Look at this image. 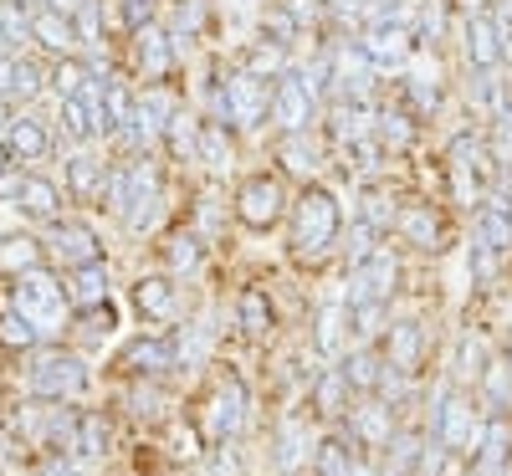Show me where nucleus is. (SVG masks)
<instances>
[{
	"instance_id": "nucleus-1",
	"label": "nucleus",
	"mask_w": 512,
	"mask_h": 476,
	"mask_svg": "<svg viewBox=\"0 0 512 476\" xmlns=\"http://www.w3.org/2000/svg\"><path fill=\"white\" fill-rule=\"evenodd\" d=\"M338 236H344V205H338V195L328 185L308 180L303 190H297L292 210H287V251H292V262H303V267L328 262V256L338 251Z\"/></svg>"
},
{
	"instance_id": "nucleus-2",
	"label": "nucleus",
	"mask_w": 512,
	"mask_h": 476,
	"mask_svg": "<svg viewBox=\"0 0 512 476\" xmlns=\"http://www.w3.org/2000/svg\"><path fill=\"white\" fill-rule=\"evenodd\" d=\"M6 302L31 318L41 328L47 343H62L67 338V323H72V297H67V277L47 262V267H31L21 277H6Z\"/></svg>"
},
{
	"instance_id": "nucleus-3",
	"label": "nucleus",
	"mask_w": 512,
	"mask_h": 476,
	"mask_svg": "<svg viewBox=\"0 0 512 476\" xmlns=\"http://www.w3.org/2000/svg\"><path fill=\"white\" fill-rule=\"evenodd\" d=\"M93 389V364L82 349H62V343H41L26 364V395L52 400V405H77Z\"/></svg>"
},
{
	"instance_id": "nucleus-4",
	"label": "nucleus",
	"mask_w": 512,
	"mask_h": 476,
	"mask_svg": "<svg viewBox=\"0 0 512 476\" xmlns=\"http://www.w3.org/2000/svg\"><path fill=\"white\" fill-rule=\"evenodd\" d=\"M405 287V262L395 246H374L364 262L344 267V297L349 308H359V302H395Z\"/></svg>"
},
{
	"instance_id": "nucleus-5",
	"label": "nucleus",
	"mask_w": 512,
	"mask_h": 476,
	"mask_svg": "<svg viewBox=\"0 0 512 476\" xmlns=\"http://www.w3.org/2000/svg\"><path fill=\"white\" fill-rule=\"evenodd\" d=\"M318 108H323V88L313 82L308 67H287L272 88V123L282 134H308L318 123Z\"/></svg>"
},
{
	"instance_id": "nucleus-6",
	"label": "nucleus",
	"mask_w": 512,
	"mask_h": 476,
	"mask_svg": "<svg viewBox=\"0 0 512 476\" xmlns=\"http://www.w3.org/2000/svg\"><path fill=\"white\" fill-rule=\"evenodd\" d=\"M287 210H292V200H287L282 175L256 169V175H246V180L236 185V221H241L246 231H272V226H282Z\"/></svg>"
},
{
	"instance_id": "nucleus-7",
	"label": "nucleus",
	"mask_w": 512,
	"mask_h": 476,
	"mask_svg": "<svg viewBox=\"0 0 512 476\" xmlns=\"http://www.w3.org/2000/svg\"><path fill=\"white\" fill-rule=\"evenodd\" d=\"M251 425V395H246V379L236 369L216 374V384H210V410H205V436L210 441H241Z\"/></svg>"
},
{
	"instance_id": "nucleus-8",
	"label": "nucleus",
	"mask_w": 512,
	"mask_h": 476,
	"mask_svg": "<svg viewBox=\"0 0 512 476\" xmlns=\"http://www.w3.org/2000/svg\"><path fill=\"white\" fill-rule=\"evenodd\" d=\"M41 246H47V262L57 272H77L88 262H103V236L93 221H82V215H62V221L47 226V236H41Z\"/></svg>"
},
{
	"instance_id": "nucleus-9",
	"label": "nucleus",
	"mask_w": 512,
	"mask_h": 476,
	"mask_svg": "<svg viewBox=\"0 0 512 476\" xmlns=\"http://www.w3.org/2000/svg\"><path fill=\"white\" fill-rule=\"evenodd\" d=\"M338 425H344V436H349L364 456H384V451H390V441H395V430L405 425V415H400L390 400H379V395H359L354 410L338 420Z\"/></svg>"
},
{
	"instance_id": "nucleus-10",
	"label": "nucleus",
	"mask_w": 512,
	"mask_h": 476,
	"mask_svg": "<svg viewBox=\"0 0 512 476\" xmlns=\"http://www.w3.org/2000/svg\"><path fill=\"white\" fill-rule=\"evenodd\" d=\"M57 456L77 461V466H98L113 456V420L108 410H77L72 405V420L62 430V441H57Z\"/></svg>"
},
{
	"instance_id": "nucleus-11",
	"label": "nucleus",
	"mask_w": 512,
	"mask_h": 476,
	"mask_svg": "<svg viewBox=\"0 0 512 476\" xmlns=\"http://www.w3.org/2000/svg\"><path fill=\"white\" fill-rule=\"evenodd\" d=\"M313 451H318L313 420L303 410H282L277 425H272V466H277V476H308Z\"/></svg>"
},
{
	"instance_id": "nucleus-12",
	"label": "nucleus",
	"mask_w": 512,
	"mask_h": 476,
	"mask_svg": "<svg viewBox=\"0 0 512 476\" xmlns=\"http://www.w3.org/2000/svg\"><path fill=\"white\" fill-rule=\"evenodd\" d=\"M395 241H400L405 251H415V256H441L446 241H451V226H446L441 205H431V200H405V205L395 210Z\"/></svg>"
},
{
	"instance_id": "nucleus-13",
	"label": "nucleus",
	"mask_w": 512,
	"mask_h": 476,
	"mask_svg": "<svg viewBox=\"0 0 512 476\" xmlns=\"http://www.w3.org/2000/svg\"><path fill=\"white\" fill-rule=\"evenodd\" d=\"M272 118V88L267 77H256L246 67L226 72V123L236 128V134H256Z\"/></svg>"
},
{
	"instance_id": "nucleus-14",
	"label": "nucleus",
	"mask_w": 512,
	"mask_h": 476,
	"mask_svg": "<svg viewBox=\"0 0 512 476\" xmlns=\"http://www.w3.org/2000/svg\"><path fill=\"white\" fill-rule=\"evenodd\" d=\"M113 369L123 379H169V374H180V359H175V338L169 333H139V338H128Z\"/></svg>"
},
{
	"instance_id": "nucleus-15",
	"label": "nucleus",
	"mask_w": 512,
	"mask_h": 476,
	"mask_svg": "<svg viewBox=\"0 0 512 476\" xmlns=\"http://www.w3.org/2000/svg\"><path fill=\"white\" fill-rule=\"evenodd\" d=\"M379 349H384V359H390L400 374L420 379L425 364H431V328H425V318H415V313L390 318V328H384V338H379Z\"/></svg>"
},
{
	"instance_id": "nucleus-16",
	"label": "nucleus",
	"mask_w": 512,
	"mask_h": 476,
	"mask_svg": "<svg viewBox=\"0 0 512 476\" xmlns=\"http://www.w3.org/2000/svg\"><path fill=\"white\" fill-rule=\"evenodd\" d=\"M128 297H134V313L144 323H154V328H175L185 318V292H180V282L169 277V272L139 277L134 287H128Z\"/></svg>"
},
{
	"instance_id": "nucleus-17",
	"label": "nucleus",
	"mask_w": 512,
	"mask_h": 476,
	"mask_svg": "<svg viewBox=\"0 0 512 476\" xmlns=\"http://www.w3.org/2000/svg\"><path fill=\"white\" fill-rule=\"evenodd\" d=\"M308 328H313V354H318L323 364L344 359V349H349V297H344V287L328 292V297H318Z\"/></svg>"
},
{
	"instance_id": "nucleus-18",
	"label": "nucleus",
	"mask_w": 512,
	"mask_h": 476,
	"mask_svg": "<svg viewBox=\"0 0 512 476\" xmlns=\"http://www.w3.org/2000/svg\"><path fill=\"white\" fill-rule=\"evenodd\" d=\"M128 57H134V72L144 77V88H149V82H164L169 72L180 67L175 41H169V26H159V21H149L144 31L128 36Z\"/></svg>"
},
{
	"instance_id": "nucleus-19",
	"label": "nucleus",
	"mask_w": 512,
	"mask_h": 476,
	"mask_svg": "<svg viewBox=\"0 0 512 476\" xmlns=\"http://www.w3.org/2000/svg\"><path fill=\"white\" fill-rule=\"evenodd\" d=\"M461 57H466V72H497L502 67V36H497L492 11L461 16Z\"/></svg>"
},
{
	"instance_id": "nucleus-20",
	"label": "nucleus",
	"mask_w": 512,
	"mask_h": 476,
	"mask_svg": "<svg viewBox=\"0 0 512 476\" xmlns=\"http://www.w3.org/2000/svg\"><path fill=\"white\" fill-rule=\"evenodd\" d=\"M308 410L323 420V425H338L349 410H354V384H349V374H344V364H323V374L313 379V389H308Z\"/></svg>"
},
{
	"instance_id": "nucleus-21",
	"label": "nucleus",
	"mask_w": 512,
	"mask_h": 476,
	"mask_svg": "<svg viewBox=\"0 0 512 476\" xmlns=\"http://www.w3.org/2000/svg\"><path fill=\"white\" fill-rule=\"evenodd\" d=\"M236 328L246 343H272L277 333V308H272V287L262 282H246L236 292Z\"/></svg>"
},
{
	"instance_id": "nucleus-22",
	"label": "nucleus",
	"mask_w": 512,
	"mask_h": 476,
	"mask_svg": "<svg viewBox=\"0 0 512 476\" xmlns=\"http://www.w3.org/2000/svg\"><path fill=\"white\" fill-rule=\"evenodd\" d=\"M41 93H47V67H41L36 57H26V52H6V57H0V98L26 108Z\"/></svg>"
},
{
	"instance_id": "nucleus-23",
	"label": "nucleus",
	"mask_w": 512,
	"mask_h": 476,
	"mask_svg": "<svg viewBox=\"0 0 512 476\" xmlns=\"http://www.w3.org/2000/svg\"><path fill=\"white\" fill-rule=\"evenodd\" d=\"M472 236H482L502 256H512V195H507V185H492L482 195V205L472 210Z\"/></svg>"
},
{
	"instance_id": "nucleus-24",
	"label": "nucleus",
	"mask_w": 512,
	"mask_h": 476,
	"mask_svg": "<svg viewBox=\"0 0 512 476\" xmlns=\"http://www.w3.org/2000/svg\"><path fill=\"white\" fill-rule=\"evenodd\" d=\"M103 175H108V164H103L98 154H88V149H72V154L62 159V190H67L72 205H98Z\"/></svg>"
},
{
	"instance_id": "nucleus-25",
	"label": "nucleus",
	"mask_w": 512,
	"mask_h": 476,
	"mask_svg": "<svg viewBox=\"0 0 512 476\" xmlns=\"http://www.w3.org/2000/svg\"><path fill=\"white\" fill-rule=\"evenodd\" d=\"M512 466V415H487L482 441L472 451V476H502Z\"/></svg>"
},
{
	"instance_id": "nucleus-26",
	"label": "nucleus",
	"mask_w": 512,
	"mask_h": 476,
	"mask_svg": "<svg viewBox=\"0 0 512 476\" xmlns=\"http://www.w3.org/2000/svg\"><path fill=\"white\" fill-rule=\"evenodd\" d=\"M0 139H6L16 164H36V159L52 154V128H47V118H36V113H11V123H6Z\"/></svg>"
},
{
	"instance_id": "nucleus-27",
	"label": "nucleus",
	"mask_w": 512,
	"mask_h": 476,
	"mask_svg": "<svg viewBox=\"0 0 512 476\" xmlns=\"http://www.w3.org/2000/svg\"><path fill=\"white\" fill-rule=\"evenodd\" d=\"M200 262H205V236H200L195 226H175V231L164 236V246H159V272H169L175 282H185V277L200 272Z\"/></svg>"
},
{
	"instance_id": "nucleus-28",
	"label": "nucleus",
	"mask_w": 512,
	"mask_h": 476,
	"mask_svg": "<svg viewBox=\"0 0 512 476\" xmlns=\"http://www.w3.org/2000/svg\"><path fill=\"white\" fill-rule=\"evenodd\" d=\"M62 200H67V190H62V180H52V175H26V190H21V200H16V210L26 215L31 226H52V221H62Z\"/></svg>"
},
{
	"instance_id": "nucleus-29",
	"label": "nucleus",
	"mask_w": 512,
	"mask_h": 476,
	"mask_svg": "<svg viewBox=\"0 0 512 476\" xmlns=\"http://www.w3.org/2000/svg\"><path fill=\"white\" fill-rule=\"evenodd\" d=\"M236 128L226 123H200V149H195V164H205V175L210 180H231L236 175Z\"/></svg>"
},
{
	"instance_id": "nucleus-30",
	"label": "nucleus",
	"mask_w": 512,
	"mask_h": 476,
	"mask_svg": "<svg viewBox=\"0 0 512 476\" xmlns=\"http://www.w3.org/2000/svg\"><path fill=\"white\" fill-rule=\"evenodd\" d=\"M118 333V302H98V308H72V323H67V338L77 343V349H98V343H108Z\"/></svg>"
},
{
	"instance_id": "nucleus-31",
	"label": "nucleus",
	"mask_w": 512,
	"mask_h": 476,
	"mask_svg": "<svg viewBox=\"0 0 512 476\" xmlns=\"http://www.w3.org/2000/svg\"><path fill=\"white\" fill-rule=\"evenodd\" d=\"M472 395L482 405V415H512V359H487V369L477 374Z\"/></svg>"
},
{
	"instance_id": "nucleus-32",
	"label": "nucleus",
	"mask_w": 512,
	"mask_h": 476,
	"mask_svg": "<svg viewBox=\"0 0 512 476\" xmlns=\"http://www.w3.org/2000/svg\"><path fill=\"white\" fill-rule=\"evenodd\" d=\"M31 41L47 57H72L77 52V31H72V16H62V11H52V6H41V11H31Z\"/></svg>"
},
{
	"instance_id": "nucleus-33",
	"label": "nucleus",
	"mask_w": 512,
	"mask_h": 476,
	"mask_svg": "<svg viewBox=\"0 0 512 476\" xmlns=\"http://www.w3.org/2000/svg\"><path fill=\"white\" fill-rule=\"evenodd\" d=\"M338 364H344V374H349V384H354V395H374L379 379H384V364H390V359H384L379 343H349Z\"/></svg>"
},
{
	"instance_id": "nucleus-34",
	"label": "nucleus",
	"mask_w": 512,
	"mask_h": 476,
	"mask_svg": "<svg viewBox=\"0 0 512 476\" xmlns=\"http://www.w3.org/2000/svg\"><path fill=\"white\" fill-rule=\"evenodd\" d=\"M62 277H67V297H72V308H98V302H108V297H113L108 256H103V262L77 267V272H62Z\"/></svg>"
},
{
	"instance_id": "nucleus-35",
	"label": "nucleus",
	"mask_w": 512,
	"mask_h": 476,
	"mask_svg": "<svg viewBox=\"0 0 512 476\" xmlns=\"http://www.w3.org/2000/svg\"><path fill=\"white\" fill-rule=\"evenodd\" d=\"M31 267H47V246H41V236H31V231L0 236V277H21Z\"/></svg>"
},
{
	"instance_id": "nucleus-36",
	"label": "nucleus",
	"mask_w": 512,
	"mask_h": 476,
	"mask_svg": "<svg viewBox=\"0 0 512 476\" xmlns=\"http://www.w3.org/2000/svg\"><path fill=\"white\" fill-rule=\"evenodd\" d=\"M374 139H379V149L405 154V149L420 139V118H415L410 108H379V113H374Z\"/></svg>"
},
{
	"instance_id": "nucleus-37",
	"label": "nucleus",
	"mask_w": 512,
	"mask_h": 476,
	"mask_svg": "<svg viewBox=\"0 0 512 476\" xmlns=\"http://www.w3.org/2000/svg\"><path fill=\"white\" fill-rule=\"evenodd\" d=\"M98 77H103V72H98L93 62H77V57H57V62L47 67V88H52V93H57V103H62V98H82V93H88Z\"/></svg>"
},
{
	"instance_id": "nucleus-38",
	"label": "nucleus",
	"mask_w": 512,
	"mask_h": 476,
	"mask_svg": "<svg viewBox=\"0 0 512 476\" xmlns=\"http://www.w3.org/2000/svg\"><path fill=\"white\" fill-rule=\"evenodd\" d=\"M41 343H47V338H41V328L31 323V318H21L16 308H11V302L6 297H0V349H6V354H36L41 349Z\"/></svg>"
},
{
	"instance_id": "nucleus-39",
	"label": "nucleus",
	"mask_w": 512,
	"mask_h": 476,
	"mask_svg": "<svg viewBox=\"0 0 512 476\" xmlns=\"http://www.w3.org/2000/svg\"><path fill=\"white\" fill-rule=\"evenodd\" d=\"M128 200H134V159H113V164H108V175H103V195H98V205L113 215V221H123Z\"/></svg>"
},
{
	"instance_id": "nucleus-40",
	"label": "nucleus",
	"mask_w": 512,
	"mask_h": 476,
	"mask_svg": "<svg viewBox=\"0 0 512 476\" xmlns=\"http://www.w3.org/2000/svg\"><path fill=\"white\" fill-rule=\"evenodd\" d=\"M123 405H128V415H134V420H159V415H164V405H169L164 379H128Z\"/></svg>"
},
{
	"instance_id": "nucleus-41",
	"label": "nucleus",
	"mask_w": 512,
	"mask_h": 476,
	"mask_svg": "<svg viewBox=\"0 0 512 476\" xmlns=\"http://www.w3.org/2000/svg\"><path fill=\"white\" fill-rule=\"evenodd\" d=\"M57 128H62V139L67 144H93V103L88 98H62L57 103Z\"/></svg>"
},
{
	"instance_id": "nucleus-42",
	"label": "nucleus",
	"mask_w": 512,
	"mask_h": 476,
	"mask_svg": "<svg viewBox=\"0 0 512 476\" xmlns=\"http://www.w3.org/2000/svg\"><path fill=\"white\" fill-rule=\"evenodd\" d=\"M159 144L175 154V159H190V164H195V149H200V118L180 108L175 118L164 123V139H159Z\"/></svg>"
},
{
	"instance_id": "nucleus-43",
	"label": "nucleus",
	"mask_w": 512,
	"mask_h": 476,
	"mask_svg": "<svg viewBox=\"0 0 512 476\" xmlns=\"http://www.w3.org/2000/svg\"><path fill=\"white\" fill-rule=\"evenodd\" d=\"M277 159H282V164H287V169H292V175L303 180V185L318 175V149L308 144V134H282V144H277Z\"/></svg>"
},
{
	"instance_id": "nucleus-44",
	"label": "nucleus",
	"mask_w": 512,
	"mask_h": 476,
	"mask_svg": "<svg viewBox=\"0 0 512 476\" xmlns=\"http://www.w3.org/2000/svg\"><path fill=\"white\" fill-rule=\"evenodd\" d=\"M241 67L246 72H256V77H267V82H277L282 72H287V47H277V41H251L246 47V57H241Z\"/></svg>"
},
{
	"instance_id": "nucleus-45",
	"label": "nucleus",
	"mask_w": 512,
	"mask_h": 476,
	"mask_svg": "<svg viewBox=\"0 0 512 476\" xmlns=\"http://www.w3.org/2000/svg\"><path fill=\"white\" fill-rule=\"evenodd\" d=\"M72 31H77V47L103 52V0H82L72 11Z\"/></svg>"
},
{
	"instance_id": "nucleus-46",
	"label": "nucleus",
	"mask_w": 512,
	"mask_h": 476,
	"mask_svg": "<svg viewBox=\"0 0 512 476\" xmlns=\"http://www.w3.org/2000/svg\"><path fill=\"white\" fill-rule=\"evenodd\" d=\"M405 98H410V113H415V118H431V113L441 108V82L425 77V72H410V77H405Z\"/></svg>"
},
{
	"instance_id": "nucleus-47",
	"label": "nucleus",
	"mask_w": 512,
	"mask_h": 476,
	"mask_svg": "<svg viewBox=\"0 0 512 476\" xmlns=\"http://www.w3.org/2000/svg\"><path fill=\"white\" fill-rule=\"evenodd\" d=\"M395 210H400V205H395L390 195H384V190H364L354 215H359V221H369V226L384 236V231H395Z\"/></svg>"
},
{
	"instance_id": "nucleus-48",
	"label": "nucleus",
	"mask_w": 512,
	"mask_h": 476,
	"mask_svg": "<svg viewBox=\"0 0 512 476\" xmlns=\"http://www.w3.org/2000/svg\"><path fill=\"white\" fill-rule=\"evenodd\" d=\"M0 31H6L11 52L26 47V41H31V11H26V0H0Z\"/></svg>"
},
{
	"instance_id": "nucleus-49",
	"label": "nucleus",
	"mask_w": 512,
	"mask_h": 476,
	"mask_svg": "<svg viewBox=\"0 0 512 476\" xmlns=\"http://www.w3.org/2000/svg\"><path fill=\"white\" fill-rule=\"evenodd\" d=\"M379 246V231L369 226V221H349V236H338V251H344V267H354V262H364V256Z\"/></svg>"
},
{
	"instance_id": "nucleus-50",
	"label": "nucleus",
	"mask_w": 512,
	"mask_h": 476,
	"mask_svg": "<svg viewBox=\"0 0 512 476\" xmlns=\"http://www.w3.org/2000/svg\"><path fill=\"white\" fill-rule=\"evenodd\" d=\"M502 262H507V256H502L492 241L472 236V282H477V287H492V282H497V272H502Z\"/></svg>"
},
{
	"instance_id": "nucleus-51",
	"label": "nucleus",
	"mask_w": 512,
	"mask_h": 476,
	"mask_svg": "<svg viewBox=\"0 0 512 476\" xmlns=\"http://www.w3.org/2000/svg\"><path fill=\"white\" fill-rule=\"evenodd\" d=\"M169 456H175V461H200L205 456L200 430L190 420H169Z\"/></svg>"
},
{
	"instance_id": "nucleus-52",
	"label": "nucleus",
	"mask_w": 512,
	"mask_h": 476,
	"mask_svg": "<svg viewBox=\"0 0 512 476\" xmlns=\"http://www.w3.org/2000/svg\"><path fill=\"white\" fill-rule=\"evenodd\" d=\"M262 36H267V41H277V47H287V52H292V41L303 36V26H297V21H292V16H287L282 6H267V11H262Z\"/></svg>"
},
{
	"instance_id": "nucleus-53",
	"label": "nucleus",
	"mask_w": 512,
	"mask_h": 476,
	"mask_svg": "<svg viewBox=\"0 0 512 476\" xmlns=\"http://www.w3.org/2000/svg\"><path fill=\"white\" fill-rule=\"evenodd\" d=\"M31 476H88V466H77V461H67L57 451H41L36 466H31Z\"/></svg>"
},
{
	"instance_id": "nucleus-54",
	"label": "nucleus",
	"mask_w": 512,
	"mask_h": 476,
	"mask_svg": "<svg viewBox=\"0 0 512 476\" xmlns=\"http://www.w3.org/2000/svg\"><path fill=\"white\" fill-rule=\"evenodd\" d=\"M118 16H123V31L134 36L154 21V0H118Z\"/></svg>"
},
{
	"instance_id": "nucleus-55",
	"label": "nucleus",
	"mask_w": 512,
	"mask_h": 476,
	"mask_svg": "<svg viewBox=\"0 0 512 476\" xmlns=\"http://www.w3.org/2000/svg\"><path fill=\"white\" fill-rule=\"evenodd\" d=\"M26 175H31L26 164H6V169H0V205H16V200H21Z\"/></svg>"
},
{
	"instance_id": "nucleus-56",
	"label": "nucleus",
	"mask_w": 512,
	"mask_h": 476,
	"mask_svg": "<svg viewBox=\"0 0 512 476\" xmlns=\"http://www.w3.org/2000/svg\"><path fill=\"white\" fill-rule=\"evenodd\" d=\"M277 6L297 21V26H318L328 11H323V0H277Z\"/></svg>"
},
{
	"instance_id": "nucleus-57",
	"label": "nucleus",
	"mask_w": 512,
	"mask_h": 476,
	"mask_svg": "<svg viewBox=\"0 0 512 476\" xmlns=\"http://www.w3.org/2000/svg\"><path fill=\"white\" fill-rule=\"evenodd\" d=\"M210 476H241L236 441H221V446H216V456H210Z\"/></svg>"
},
{
	"instance_id": "nucleus-58",
	"label": "nucleus",
	"mask_w": 512,
	"mask_h": 476,
	"mask_svg": "<svg viewBox=\"0 0 512 476\" xmlns=\"http://www.w3.org/2000/svg\"><path fill=\"white\" fill-rule=\"evenodd\" d=\"M41 6H52V11H62V16H72V11L82 6V0H41Z\"/></svg>"
},
{
	"instance_id": "nucleus-59",
	"label": "nucleus",
	"mask_w": 512,
	"mask_h": 476,
	"mask_svg": "<svg viewBox=\"0 0 512 476\" xmlns=\"http://www.w3.org/2000/svg\"><path fill=\"white\" fill-rule=\"evenodd\" d=\"M6 123H11V103L0 98V134H6Z\"/></svg>"
},
{
	"instance_id": "nucleus-60",
	"label": "nucleus",
	"mask_w": 512,
	"mask_h": 476,
	"mask_svg": "<svg viewBox=\"0 0 512 476\" xmlns=\"http://www.w3.org/2000/svg\"><path fill=\"white\" fill-rule=\"evenodd\" d=\"M6 164H16V159H11V149H6V139H0V169H6Z\"/></svg>"
},
{
	"instance_id": "nucleus-61",
	"label": "nucleus",
	"mask_w": 512,
	"mask_h": 476,
	"mask_svg": "<svg viewBox=\"0 0 512 476\" xmlns=\"http://www.w3.org/2000/svg\"><path fill=\"white\" fill-rule=\"evenodd\" d=\"M11 52V41H6V31H0V57H6Z\"/></svg>"
}]
</instances>
